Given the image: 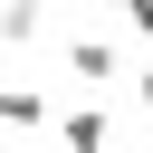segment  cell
Segmentation results:
<instances>
[{
    "label": "cell",
    "instance_id": "1",
    "mask_svg": "<svg viewBox=\"0 0 153 153\" xmlns=\"http://www.w3.org/2000/svg\"><path fill=\"white\" fill-rule=\"evenodd\" d=\"M48 124H57V153H105V143H115V115L86 105V96H76L67 115H48Z\"/></svg>",
    "mask_w": 153,
    "mask_h": 153
},
{
    "label": "cell",
    "instance_id": "2",
    "mask_svg": "<svg viewBox=\"0 0 153 153\" xmlns=\"http://www.w3.org/2000/svg\"><path fill=\"white\" fill-rule=\"evenodd\" d=\"M67 76H76V86H105V76H124V48L96 38V29H76V38H67Z\"/></svg>",
    "mask_w": 153,
    "mask_h": 153
},
{
    "label": "cell",
    "instance_id": "3",
    "mask_svg": "<svg viewBox=\"0 0 153 153\" xmlns=\"http://www.w3.org/2000/svg\"><path fill=\"white\" fill-rule=\"evenodd\" d=\"M48 115H57V105H48L38 86H0V134H48Z\"/></svg>",
    "mask_w": 153,
    "mask_h": 153
},
{
    "label": "cell",
    "instance_id": "4",
    "mask_svg": "<svg viewBox=\"0 0 153 153\" xmlns=\"http://www.w3.org/2000/svg\"><path fill=\"white\" fill-rule=\"evenodd\" d=\"M48 38V0H0V48H38Z\"/></svg>",
    "mask_w": 153,
    "mask_h": 153
},
{
    "label": "cell",
    "instance_id": "5",
    "mask_svg": "<svg viewBox=\"0 0 153 153\" xmlns=\"http://www.w3.org/2000/svg\"><path fill=\"white\" fill-rule=\"evenodd\" d=\"M115 10H124V29H134V38H153V0H115Z\"/></svg>",
    "mask_w": 153,
    "mask_h": 153
},
{
    "label": "cell",
    "instance_id": "6",
    "mask_svg": "<svg viewBox=\"0 0 153 153\" xmlns=\"http://www.w3.org/2000/svg\"><path fill=\"white\" fill-rule=\"evenodd\" d=\"M134 105H143V115H153V67H143V76H134Z\"/></svg>",
    "mask_w": 153,
    "mask_h": 153
},
{
    "label": "cell",
    "instance_id": "7",
    "mask_svg": "<svg viewBox=\"0 0 153 153\" xmlns=\"http://www.w3.org/2000/svg\"><path fill=\"white\" fill-rule=\"evenodd\" d=\"M76 10H115V0H76Z\"/></svg>",
    "mask_w": 153,
    "mask_h": 153
}]
</instances>
